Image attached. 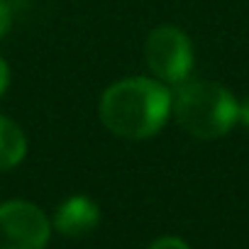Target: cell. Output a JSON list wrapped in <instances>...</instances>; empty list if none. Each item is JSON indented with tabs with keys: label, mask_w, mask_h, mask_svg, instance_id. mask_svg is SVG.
<instances>
[{
	"label": "cell",
	"mask_w": 249,
	"mask_h": 249,
	"mask_svg": "<svg viewBox=\"0 0 249 249\" xmlns=\"http://www.w3.org/2000/svg\"><path fill=\"white\" fill-rule=\"evenodd\" d=\"M174 98L157 78H124L100 98L103 124L122 140H147L169 120Z\"/></svg>",
	"instance_id": "obj_1"
},
{
	"label": "cell",
	"mask_w": 249,
	"mask_h": 249,
	"mask_svg": "<svg viewBox=\"0 0 249 249\" xmlns=\"http://www.w3.org/2000/svg\"><path fill=\"white\" fill-rule=\"evenodd\" d=\"M176 122L198 140H217L239 120V103L232 93L213 81L183 83L174 100Z\"/></svg>",
	"instance_id": "obj_2"
},
{
	"label": "cell",
	"mask_w": 249,
	"mask_h": 249,
	"mask_svg": "<svg viewBox=\"0 0 249 249\" xmlns=\"http://www.w3.org/2000/svg\"><path fill=\"white\" fill-rule=\"evenodd\" d=\"M149 71L164 83H183L193 69V47L183 30L164 25L157 27L144 44Z\"/></svg>",
	"instance_id": "obj_3"
},
{
	"label": "cell",
	"mask_w": 249,
	"mask_h": 249,
	"mask_svg": "<svg viewBox=\"0 0 249 249\" xmlns=\"http://www.w3.org/2000/svg\"><path fill=\"white\" fill-rule=\"evenodd\" d=\"M52 234L47 215L27 200L0 205V249H44Z\"/></svg>",
	"instance_id": "obj_4"
},
{
	"label": "cell",
	"mask_w": 249,
	"mask_h": 249,
	"mask_svg": "<svg viewBox=\"0 0 249 249\" xmlns=\"http://www.w3.org/2000/svg\"><path fill=\"white\" fill-rule=\"evenodd\" d=\"M100 222L98 205L86 196H71L66 198L54 215V227L66 237H83Z\"/></svg>",
	"instance_id": "obj_5"
},
{
	"label": "cell",
	"mask_w": 249,
	"mask_h": 249,
	"mask_svg": "<svg viewBox=\"0 0 249 249\" xmlns=\"http://www.w3.org/2000/svg\"><path fill=\"white\" fill-rule=\"evenodd\" d=\"M27 142L18 124L0 115V171L13 169L25 159Z\"/></svg>",
	"instance_id": "obj_6"
},
{
	"label": "cell",
	"mask_w": 249,
	"mask_h": 249,
	"mask_svg": "<svg viewBox=\"0 0 249 249\" xmlns=\"http://www.w3.org/2000/svg\"><path fill=\"white\" fill-rule=\"evenodd\" d=\"M13 25V10L8 5V0H0V37H5Z\"/></svg>",
	"instance_id": "obj_7"
},
{
	"label": "cell",
	"mask_w": 249,
	"mask_h": 249,
	"mask_svg": "<svg viewBox=\"0 0 249 249\" xmlns=\"http://www.w3.org/2000/svg\"><path fill=\"white\" fill-rule=\"evenodd\" d=\"M149 249H188V244L183 239H178V237H161Z\"/></svg>",
	"instance_id": "obj_8"
},
{
	"label": "cell",
	"mask_w": 249,
	"mask_h": 249,
	"mask_svg": "<svg viewBox=\"0 0 249 249\" xmlns=\"http://www.w3.org/2000/svg\"><path fill=\"white\" fill-rule=\"evenodd\" d=\"M8 83H10V69H8V64L3 59H0V95L5 93Z\"/></svg>",
	"instance_id": "obj_9"
},
{
	"label": "cell",
	"mask_w": 249,
	"mask_h": 249,
	"mask_svg": "<svg viewBox=\"0 0 249 249\" xmlns=\"http://www.w3.org/2000/svg\"><path fill=\"white\" fill-rule=\"evenodd\" d=\"M239 120H242V122L247 124V127H249V98H247V100L239 105Z\"/></svg>",
	"instance_id": "obj_10"
}]
</instances>
